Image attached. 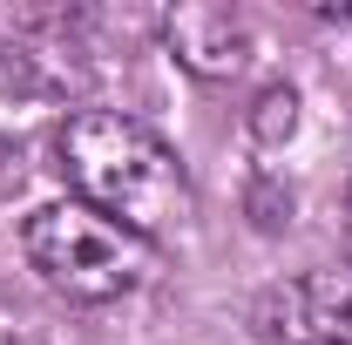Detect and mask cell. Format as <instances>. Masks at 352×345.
I'll use <instances>...</instances> for the list:
<instances>
[{
  "label": "cell",
  "instance_id": "6da1fadb",
  "mask_svg": "<svg viewBox=\"0 0 352 345\" xmlns=\"http://www.w3.org/2000/svg\"><path fill=\"white\" fill-rule=\"evenodd\" d=\"M54 149H61V176L75 183V203L102 210L142 244H156L190 216V176L176 149L116 109H75Z\"/></svg>",
  "mask_w": 352,
  "mask_h": 345
},
{
  "label": "cell",
  "instance_id": "7a4b0ae2",
  "mask_svg": "<svg viewBox=\"0 0 352 345\" xmlns=\"http://www.w3.org/2000/svg\"><path fill=\"white\" fill-rule=\"evenodd\" d=\"M28 264L41 271L47 291H61L75 304H109V298H129L149 278L156 251L142 237H129L122 223H109L102 210L68 197V203H47L28 216Z\"/></svg>",
  "mask_w": 352,
  "mask_h": 345
},
{
  "label": "cell",
  "instance_id": "3957f363",
  "mask_svg": "<svg viewBox=\"0 0 352 345\" xmlns=\"http://www.w3.org/2000/svg\"><path fill=\"white\" fill-rule=\"evenodd\" d=\"M264 332L285 345H352V264L305 271L264 298Z\"/></svg>",
  "mask_w": 352,
  "mask_h": 345
},
{
  "label": "cell",
  "instance_id": "277c9868",
  "mask_svg": "<svg viewBox=\"0 0 352 345\" xmlns=\"http://www.w3.org/2000/svg\"><path fill=\"white\" fill-rule=\"evenodd\" d=\"M163 34H170L176 61L190 75H204V82H230L251 61V34H244V21L230 7H176L163 21Z\"/></svg>",
  "mask_w": 352,
  "mask_h": 345
},
{
  "label": "cell",
  "instance_id": "5b68a950",
  "mask_svg": "<svg viewBox=\"0 0 352 345\" xmlns=\"http://www.w3.org/2000/svg\"><path fill=\"white\" fill-rule=\"evenodd\" d=\"M292 122H298V95H292V88H271L258 102V135L278 142V135H292Z\"/></svg>",
  "mask_w": 352,
  "mask_h": 345
},
{
  "label": "cell",
  "instance_id": "8992f818",
  "mask_svg": "<svg viewBox=\"0 0 352 345\" xmlns=\"http://www.w3.org/2000/svg\"><path fill=\"white\" fill-rule=\"evenodd\" d=\"M346 251H352V183H346Z\"/></svg>",
  "mask_w": 352,
  "mask_h": 345
}]
</instances>
